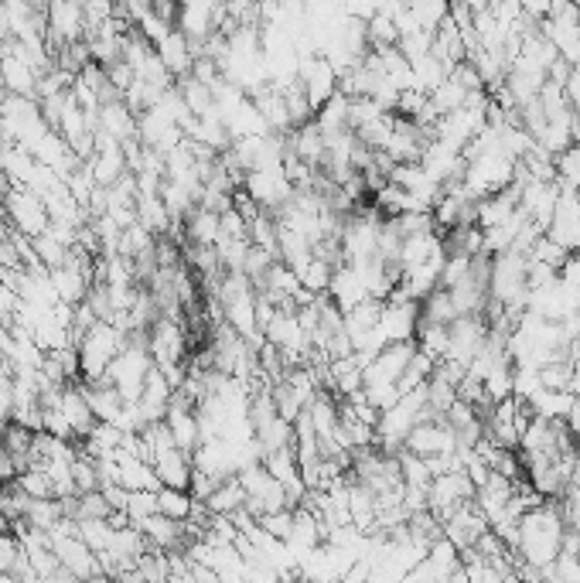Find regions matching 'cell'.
I'll return each instance as SVG.
<instances>
[{
	"label": "cell",
	"mask_w": 580,
	"mask_h": 583,
	"mask_svg": "<svg viewBox=\"0 0 580 583\" xmlns=\"http://www.w3.org/2000/svg\"><path fill=\"white\" fill-rule=\"evenodd\" d=\"M243 191L260 208L277 212V208L287 205L290 195H294V181H290V174L284 168H256V171L243 174Z\"/></svg>",
	"instance_id": "cell-9"
},
{
	"label": "cell",
	"mask_w": 580,
	"mask_h": 583,
	"mask_svg": "<svg viewBox=\"0 0 580 583\" xmlns=\"http://www.w3.org/2000/svg\"><path fill=\"white\" fill-rule=\"evenodd\" d=\"M18 307H21V294L0 277V324H4V328H11V324L18 321Z\"/></svg>",
	"instance_id": "cell-41"
},
{
	"label": "cell",
	"mask_w": 580,
	"mask_h": 583,
	"mask_svg": "<svg viewBox=\"0 0 580 583\" xmlns=\"http://www.w3.org/2000/svg\"><path fill=\"white\" fill-rule=\"evenodd\" d=\"M297 82L304 86V96H308L311 110L318 113L321 106L328 103L331 96L338 93V86H342V76H338V69L328 62L325 55H301V62H297Z\"/></svg>",
	"instance_id": "cell-7"
},
{
	"label": "cell",
	"mask_w": 580,
	"mask_h": 583,
	"mask_svg": "<svg viewBox=\"0 0 580 583\" xmlns=\"http://www.w3.org/2000/svg\"><path fill=\"white\" fill-rule=\"evenodd\" d=\"M475 481L464 468H451V471H441L430 478V488H427V508L437 515V519H447L454 508L475 502Z\"/></svg>",
	"instance_id": "cell-5"
},
{
	"label": "cell",
	"mask_w": 580,
	"mask_h": 583,
	"mask_svg": "<svg viewBox=\"0 0 580 583\" xmlns=\"http://www.w3.org/2000/svg\"><path fill=\"white\" fill-rule=\"evenodd\" d=\"M447 328H451V341H447L444 358L471 365V358L482 352L485 341H488V318L485 314H458Z\"/></svg>",
	"instance_id": "cell-10"
},
{
	"label": "cell",
	"mask_w": 580,
	"mask_h": 583,
	"mask_svg": "<svg viewBox=\"0 0 580 583\" xmlns=\"http://www.w3.org/2000/svg\"><path fill=\"white\" fill-rule=\"evenodd\" d=\"M420 328V301H410V297H389L383 301V311H379V331L386 335V341H413Z\"/></svg>",
	"instance_id": "cell-13"
},
{
	"label": "cell",
	"mask_w": 580,
	"mask_h": 583,
	"mask_svg": "<svg viewBox=\"0 0 580 583\" xmlns=\"http://www.w3.org/2000/svg\"><path fill=\"white\" fill-rule=\"evenodd\" d=\"M553 171H557V185L580 188V137L560 154H553Z\"/></svg>",
	"instance_id": "cell-33"
},
{
	"label": "cell",
	"mask_w": 580,
	"mask_h": 583,
	"mask_svg": "<svg viewBox=\"0 0 580 583\" xmlns=\"http://www.w3.org/2000/svg\"><path fill=\"white\" fill-rule=\"evenodd\" d=\"M260 526L277 539H290V529H294V508H277V512H263L260 515Z\"/></svg>",
	"instance_id": "cell-40"
},
{
	"label": "cell",
	"mask_w": 580,
	"mask_h": 583,
	"mask_svg": "<svg viewBox=\"0 0 580 583\" xmlns=\"http://www.w3.org/2000/svg\"><path fill=\"white\" fill-rule=\"evenodd\" d=\"M529 256H533V260H540V263H546V266H553V270H560V266L567 263L570 253L557 243V239H550L543 232V236L536 239V246H533V253H529Z\"/></svg>",
	"instance_id": "cell-39"
},
{
	"label": "cell",
	"mask_w": 580,
	"mask_h": 583,
	"mask_svg": "<svg viewBox=\"0 0 580 583\" xmlns=\"http://www.w3.org/2000/svg\"><path fill=\"white\" fill-rule=\"evenodd\" d=\"M140 532L147 536L151 549H164V553H174V549H185L188 546V529L185 522L178 519H168L164 512H151L144 519H137Z\"/></svg>",
	"instance_id": "cell-16"
},
{
	"label": "cell",
	"mask_w": 580,
	"mask_h": 583,
	"mask_svg": "<svg viewBox=\"0 0 580 583\" xmlns=\"http://www.w3.org/2000/svg\"><path fill=\"white\" fill-rule=\"evenodd\" d=\"M454 447H458V440H454V430L447 427L444 416H427V420H420L403 440V451H410L417 457L451 454Z\"/></svg>",
	"instance_id": "cell-12"
},
{
	"label": "cell",
	"mask_w": 580,
	"mask_h": 583,
	"mask_svg": "<svg viewBox=\"0 0 580 583\" xmlns=\"http://www.w3.org/2000/svg\"><path fill=\"white\" fill-rule=\"evenodd\" d=\"M468 89L464 86H458V82H454L451 76H447L441 86L434 89V93H427V99H430V106H434V113L437 116H447V113H454L458 110V106H464L468 103Z\"/></svg>",
	"instance_id": "cell-31"
},
{
	"label": "cell",
	"mask_w": 580,
	"mask_h": 583,
	"mask_svg": "<svg viewBox=\"0 0 580 583\" xmlns=\"http://www.w3.org/2000/svg\"><path fill=\"white\" fill-rule=\"evenodd\" d=\"M563 508L557 498H543L533 508L519 515V543H516V560L529 566H550L563 553Z\"/></svg>",
	"instance_id": "cell-1"
},
{
	"label": "cell",
	"mask_w": 580,
	"mask_h": 583,
	"mask_svg": "<svg viewBox=\"0 0 580 583\" xmlns=\"http://www.w3.org/2000/svg\"><path fill=\"white\" fill-rule=\"evenodd\" d=\"M441 253H447V249H444V236L437 229L403 236V243H400V270L420 266V263L434 260V256H441Z\"/></svg>",
	"instance_id": "cell-20"
},
{
	"label": "cell",
	"mask_w": 580,
	"mask_h": 583,
	"mask_svg": "<svg viewBox=\"0 0 580 583\" xmlns=\"http://www.w3.org/2000/svg\"><path fill=\"white\" fill-rule=\"evenodd\" d=\"M31 246H35V256H38L41 263L48 266V270H55V266H62L65 260H69V253H72V249L65 246V243H58V239H55L48 229L41 232V236L31 239Z\"/></svg>",
	"instance_id": "cell-36"
},
{
	"label": "cell",
	"mask_w": 580,
	"mask_h": 583,
	"mask_svg": "<svg viewBox=\"0 0 580 583\" xmlns=\"http://www.w3.org/2000/svg\"><path fill=\"white\" fill-rule=\"evenodd\" d=\"M157 512V491H127V515L130 522L144 519V515Z\"/></svg>",
	"instance_id": "cell-42"
},
{
	"label": "cell",
	"mask_w": 580,
	"mask_h": 583,
	"mask_svg": "<svg viewBox=\"0 0 580 583\" xmlns=\"http://www.w3.org/2000/svg\"><path fill=\"white\" fill-rule=\"evenodd\" d=\"M4 532H11V519H7L4 508H0V536H4Z\"/></svg>",
	"instance_id": "cell-44"
},
{
	"label": "cell",
	"mask_w": 580,
	"mask_h": 583,
	"mask_svg": "<svg viewBox=\"0 0 580 583\" xmlns=\"http://www.w3.org/2000/svg\"><path fill=\"white\" fill-rule=\"evenodd\" d=\"M325 294L331 297V304H335L342 314H348L352 307H359L362 301H369V290H366V283H362L359 270L345 260L335 263V273H331V283H328Z\"/></svg>",
	"instance_id": "cell-15"
},
{
	"label": "cell",
	"mask_w": 580,
	"mask_h": 583,
	"mask_svg": "<svg viewBox=\"0 0 580 583\" xmlns=\"http://www.w3.org/2000/svg\"><path fill=\"white\" fill-rule=\"evenodd\" d=\"M577 4H580V0H577Z\"/></svg>",
	"instance_id": "cell-46"
},
{
	"label": "cell",
	"mask_w": 580,
	"mask_h": 583,
	"mask_svg": "<svg viewBox=\"0 0 580 583\" xmlns=\"http://www.w3.org/2000/svg\"><path fill=\"white\" fill-rule=\"evenodd\" d=\"M0 212H4V222L11 229L24 232V236H41L48 229V208H45V198H38L31 188L24 185H11L4 198H0Z\"/></svg>",
	"instance_id": "cell-3"
},
{
	"label": "cell",
	"mask_w": 580,
	"mask_h": 583,
	"mask_svg": "<svg viewBox=\"0 0 580 583\" xmlns=\"http://www.w3.org/2000/svg\"><path fill=\"white\" fill-rule=\"evenodd\" d=\"M434 365H437V358L427 355L424 348H417V352L410 355V362H406L403 376H400V393H410V389L427 386V379L434 376Z\"/></svg>",
	"instance_id": "cell-28"
},
{
	"label": "cell",
	"mask_w": 580,
	"mask_h": 583,
	"mask_svg": "<svg viewBox=\"0 0 580 583\" xmlns=\"http://www.w3.org/2000/svg\"><path fill=\"white\" fill-rule=\"evenodd\" d=\"M62 519H65L62 498H28L24 522H31V526H38V529H55Z\"/></svg>",
	"instance_id": "cell-29"
},
{
	"label": "cell",
	"mask_w": 580,
	"mask_h": 583,
	"mask_svg": "<svg viewBox=\"0 0 580 583\" xmlns=\"http://www.w3.org/2000/svg\"><path fill=\"white\" fill-rule=\"evenodd\" d=\"M192 454L181 451V447H164L154 454V474L161 478V485L168 488H188L192 485Z\"/></svg>",
	"instance_id": "cell-19"
},
{
	"label": "cell",
	"mask_w": 580,
	"mask_h": 583,
	"mask_svg": "<svg viewBox=\"0 0 580 583\" xmlns=\"http://www.w3.org/2000/svg\"><path fill=\"white\" fill-rule=\"evenodd\" d=\"M406 11H410V18L417 21L420 28L434 35V31L441 28V21L451 14V0H406Z\"/></svg>",
	"instance_id": "cell-27"
},
{
	"label": "cell",
	"mask_w": 580,
	"mask_h": 583,
	"mask_svg": "<svg viewBox=\"0 0 580 583\" xmlns=\"http://www.w3.org/2000/svg\"><path fill=\"white\" fill-rule=\"evenodd\" d=\"M441 526H444V536L451 539V543L458 546L461 553H464V549L475 546L478 539H482L485 529H492V526H488V519H485V512L475 502L454 508V512L441 522Z\"/></svg>",
	"instance_id": "cell-14"
},
{
	"label": "cell",
	"mask_w": 580,
	"mask_h": 583,
	"mask_svg": "<svg viewBox=\"0 0 580 583\" xmlns=\"http://www.w3.org/2000/svg\"><path fill=\"white\" fill-rule=\"evenodd\" d=\"M127 345V331L110 321H96L86 335L79 338V372L82 379H103L106 369Z\"/></svg>",
	"instance_id": "cell-2"
},
{
	"label": "cell",
	"mask_w": 580,
	"mask_h": 583,
	"mask_svg": "<svg viewBox=\"0 0 580 583\" xmlns=\"http://www.w3.org/2000/svg\"><path fill=\"white\" fill-rule=\"evenodd\" d=\"M0 82H4L7 93L35 96L38 99L41 72L35 69L28 48H24L18 38H4V41H0Z\"/></svg>",
	"instance_id": "cell-4"
},
{
	"label": "cell",
	"mask_w": 580,
	"mask_h": 583,
	"mask_svg": "<svg viewBox=\"0 0 580 583\" xmlns=\"http://www.w3.org/2000/svg\"><path fill=\"white\" fill-rule=\"evenodd\" d=\"M546 236L557 239L567 253H580V188L560 185V198L550 226H546Z\"/></svg>",
	"instance_id": "cell-11"
},
{
	"label": "cell",
	"mask_w": 580,
	"mask_h": 583,
	"mask_svg": "<svg viewBox=\"0 0 580 583\" xmlns=\"http://www.w3.org/2000/svg\"><path fill=\"white\" fill-rule=\"evenodd\" d=\"M89 35V21H86V7L82 0H52L45 14V38L52 45V52L58 45H69V41H82Z\"/></svg>",
	"instance_id": "cell-8"
},
{
	"label": "cell",
	"mask_w": 580,
	"mask_h": 583,
	"mask_svg": "<svg viewBox=\"0 0 580 583\" xmlns=\"http://www.w3.org/2000/svg\"><path fill=\"white\" fill-rule=\"evenodd\" d=\"M0 273H4V266H0Z\"/></svg>",
	"instance_id": "cell-45"
},
{
	"label": "cell",
	"mask_w": 580,
	"mask_h": 583,
	"mask_svg": "<svg viewBox=\"0 0 580 583\" xmlns=\"http://www.w3.org/2000/svg\"><path fill=\"white\" fill-rule=\"evenodd\" d=\"M366 38H369V48H389V45H400V28L389 14L376 11L372 18L366 21Z\"/></svg>",
	"instance_id": "cell-35"
},
{
	"label": "cell",
	"mask_w": 580,
	"mask_h": 583,
	"mask_svg": "<svg viewBox=\"0 0 580 583\" xmlns=\"http://www.w3.org/2000/svg\"><path fill=\"white\" fill-rule=\"evenodd\" d=\"M14 488H21L28 498H55V488H52V478L41 464H31L14 474Z\"/></svg>",
	"instance_id": "cell-32"
},
{
	"label": "cell",
	"mask_w": 580,
	"mask_h": 583,
	"mask_svg": "<svg viewBox=\"0 0 580 583\" xmlns=\"http://www.w3.org/2000/svg\"><path fill=\"white\" fill-rule=\"evenodd\" d=\"M96 130H106L110 137H116L123 144V140L137 137V113L130 110L123 99H110V103L99 106V127Z\"/></svg>",
	"instance_id": "cell-21"
},
{
	"label": "cell",
	"mask_w": 580,
	"mask_h": 583,
	"mask_svg": "<svg viewBox=\"0 0 580 583\" xmlns=\"http://www.w3.org/2000/svg\"><path fill=\"white\" fill-rule=\"evenodd\" d=\"M18 406V386H14V369L0 362V423H7Z\"/></svg>",
	"instance_id": "cell-38"
},
{
	"label": "cell",
	"mask_w": 580,
	"mask_h": 583,
	"mask_svg": "<svg viewBox=\"0 0 580 583\" xmlns=\"http://www.w3.org/2000/svg\"><path fill=\"white\" fill-rule=\"evenodd\" d=\"M147 348H151V358L157 369H171V365H185L188 352V331L185 321L171 318V314H161L151 328H147Z\"/></svg>",
	"instance_id": "cell-6"
},
{
	"label": "cell",
	"mask_w": 580,
	"mask_h": 583,
	"mask_svg": "<svg viewBox=\"0 0 580 583\" xmlns=\"http://www.w3.org/2000/svg\"><path fill=\"white\" fill-rule=\"evenodd\" d=\"M192 508H195V495L188 488H168V485L157 488V512H164L168 519L188 522L192 519Z\"/></svg>",
	"instance_id": "cell-26"
},
{
	"label": "cell",
	"mask_w": 580,
	"mask_h": 583,
	"mask_svg": "<svg viewBox=\"0 0 580 583\" xmlns=\"http://www.w3.org/2000/svg\"><path fill=\"white\" fill-rule=\"evenodd\" d=\"M157 55H161V62L168 65V72L174 79H185L192 76V62H195V48L192 41H188L185 31L171 28L168 35H164L161 41H157Z\"/></svg>",
	"instance_id": "cell-18"
},
{
	"label": "cell",
	"mask_w": 580,
	"mask_h": 583,
	"mask_svg": "<svg viewBox=\"0 0 580 583\" xmlns=\"http://www.w3.org/2000/svg\"><path fill=\"white\" fill-rule=\"evenodd\" d=\"M331 273H335V260H328L325 253H318V249H314V256H311L308 263H304V270L297 273V277H301L304 287L314 290V294H325L328 283H331Z\"/></svg>",
	"instance_id": "cell-30"
},
{
	"label": "cell",
	"mask_w": 580,
	"mask_h": 583,
	"mask_svg": "<svg viewBox=\"0 0 580 583\" xmlns=\"http://www.w3.org/2000/svg\"><path fill=\"white\" fill-rule=\"evenodd\" d=\"M410 72H413V89H420V93H434L451 69H447L434 52H427V55L410 58Z\"/></svg>",
	"instance_id": "cell-25"
},
{
	"label": "cell",
	"mask_w": 580,
	"mask_h": 583,
	"mask_svg": "<svg viewBox=\"0 0 580 583\" xmlns=\"http://www.w3.org/2000/svg\"><path fill=\"white\" fill-rule=\"evenodd\" d=\"M58 410L65 413V420H69L76 440L89 437V430L96 427V413H93V406H89L86 393H82V379L79 382H65L62 399H58Z\"/></svg>",
	"instance_id": "cell-17"
},
{
	"label": "cell",
	"mask_w": 580,
	"mask_h": 583,
	"mask_svg": "<svg viewBox=\"0 0 580 583\" xmlns=\"http://www.w3.org/2000/svg\"><path fill=\"white\" fill-rule=\"evenodd\" d=\"M574 389H536L533 396L526 399L529 413L536 416H550V420H567V413L574 410Z\"/></svg>",
	"instance_id": "cell-23"
},
{
	"label": "cell",
	"mask_w": 580,
	"mask_h": 583,
	"mask_svg": "<svg viewBox=\"0 0 580 583\" xmlns=\"http://www.w3.org/2000/svg\"><path fill=\"white\" fill-rule=\"evenodd\" d=\"M113 532L116 526L110 522V515H106V519H79V536L86 539L96 553H103V549L113 543Z\"/></svg>",
	"instance_id": "cell-37"
},
{
	"label": "cell",
	"mask_w": 580,
	"mask_h": 583,
	"mask_svg": "<svg viewBox=\"0 0 580 583\" xmlns=\"http://www.w3.org/2000/svg\"><path fill=\"white\" fill-rule=\"evenodd\" d=\"M185 243H198V246H215L222 236V222H219V212L205 205H195L192 212L185 215Z\"/></svg>",
	"instance_id": "cell-22"
},
{
	"label": "cell",
	"mask_w": 580,
	"mask_h": 583,
	"mask_svg": "<svg viewBox=\"0 0 580 583\" xmlns=\"http://www.w3.org/2000/svg\"><path fill=\"white\" fill-rule=\"evenodd\" d=\"M243 505H246V488H243V481H239V474L222 478L219 485L212 488V495L205 498V508H209L212 515H232Z\"/></svg>",
	"instance_id": "cell-24"
},
{
	"label": "cell",
	"mask_w": 580,
	"mask_h": 583,
	"mask_svg": "<svg viewBox=\"0 0 580 583\" xmlns=\"http://www.w3.org/2000/svg\"><path fill=\"white\" fill-rule=\"evenodd\" d=\"M417 348H424L427 355L434 358H444L447 355V341H451V328L447 324H437V321H420L417 328Z\"/></svg>",
	"instance_id": "cell-34"
},
{
	"label": "cell",
	"mask_w": 580,
	"mask_h": 583,
	"mask_svg": "<svg viewBox=\"0 0 580 583\" xmlns=\"http://www.w3.org/2000/svg\"><path fill=\"white\" fill-rule=\"evenodd\" d=\"M14 474H18V464H14V457H11V451H7L4 437H0V485H11Z\"/></svg>",
	"instance_id": "cell-43"
}]
</instances>
